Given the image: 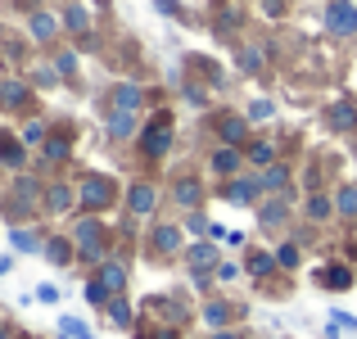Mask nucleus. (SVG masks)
<instances>
[{"instance_id":"nucleus-1","label":"nucleus","mask_w":357,"mask_h":339,"mask_svg":"<svg viewBox=\"0 0 357 339\" xmlns=\"http://www.w3.org/2000/svg\"><path fill=\"white\" fill-rule=\"evenodd\" d=\"M82 204H86V209H109V204H114V181L86 176V181H82Z\"/></svg>"},{"instance_id":"nucleus-2","label":"nucleus","mask_w":357,"mask_h":339,"mask_svg":"<svg viewBox=\"0 0 357 339\" xmlns=\"http://www.w3.org/2000/svg\"><path fill=\"white\" fill-rule=\"evenodd\" d=\"M326 23H331V32L349 36L353 27H357V5H353V0H335V5H331V14H326Z\"/></svg>"},{"instance_id":"nucleus-3","label":"nucleus","mask_w":357,"mask_h":339,"mask_svg":"<svg viewBox=\"0 0 357 339\" xmlns=\"http://www.w3.org/2000/svg\"><path fill=\"white\" fill-rule=\"evenodd\" d=\"M167 149H172V127H167V122H158V127H149V131H145V154L163 158Z\"/></svg>"},{"instance_id":"nucleus-4","label":"nucleus","mask_w":357,"mask_h":339,"mask_svg":"<svg viewBox=\"0 0 357 339\" xmlns=\"http://www.w3.org/2000/svg\"><path fill=\"white\" fill-rule=\"evenodd\" d=\"M77 240H82V258H100V222H77Z\"/></svg>"},{"instance_id":"nucleus-5","label":"nucleus","mask_w":357,"mask_h":339,"mask_svg":"<svg viewBox=\"0 0 357 339\" xmlns=\"http://www.w3.org/2000/svg\"><path fill=\"white\" fill-rule=\"evenodd\" d=\"M127 204H131V213H140V218H145V213H154V186H131V195H127Z\"/></svg>"},{"instance_id":"nucleus-6","label":"nucleus","mask_w":357,"mask_h":339,"mask_svg":"<svg viewBox=\"0 0 357 339\" xmlns=\"http://www.w3.org/2000/svg\"><path fill=\"white\" fill-rule=\"evenodd\" d=\"M331 127H335V131H353V127H357V109L349 105V100H340V105L331 109Z\"/></svg>"},{"instance_id":"nucleus-7","label":"nucleus","mask_w":357,"mask_h":339,"mask_svg":"<svg viewBox=\"0 0 357 339\" xmlns=\"http://www.w3.org/2000/svg\"><path fill=\"white\" fill-rule=\"evenodd\" d=\"M185 262H190L195 271H208L213 262H218V249H213V244H195V249L185 253Z\"/></svg>"},{"instance_id":"nucleus-8","label":"nucleus","mask_w":357,"mask_h":339,"mask_svg":"<svg viewBox=\"0 0 357 339\" xmlns=\"http://www.w3.org/2000/svg\"><path fill=\"white\" fill-rule=\"evenodd\" d=\"M100 285H105L109 294H118V289L127 285V271H122L118 262H105V267H100Z\"/></svg>"},{"instance_id":"nucleus-9","label":"nucleus","mask_w":357,"mask_h":339,"mask_svg":"<svg viewBox=\"0 0 357 339\" xmlns=\"http://www.w3.org/2000/svg\"><path fill=\"white\" fill-rule=\"evenodd\" d=\"M176 244H181V231H176V226H158L154 231V249L158 253H172Z\"/></svg>"},{"instance_id":"nucleus-10","label":"nucleus","mask_w":357,"mask_h":339,"mask_svg":"<svg viewBox=\"0 0 357 339\" xmlns=\"http://www.w3.org/2000/svg\"><path fill=\"white\" fill-rule=\"evenodd\" d=\"M321 285H331V289H349V285H353V271H349V267H326V271H321Z\"/></svg>"},{"instance_id":"nucleus-11","label":"nucleus","mask_w":357,"mask_h":339,"mask_svg":"<svg viewBox=\"0 0 357 339\" xmlns=\"http://www.w3.org/2000/svg\"><path fill=\"white\" fill-rule=\"evenodd\" d=\"M258 190H262L258 181H236V186H231V190H227V199H231V204H249V199H253V195H258Z\"/></svg>"},{"instance_id":"nucleus-12","label":"nucleus","mask_w":357,"mask_h":339,"mask_svg":"<svg viewBox=\"0 0 357 339\" xmlns=\"http://www.w3.org/2000/svg\"><path fill=\"white\" fill-rule=\"evenodd\" d=\"M213 167H218L222 176H231L240 167V154H236V149H218V154H213Z\"/></svg>"},{"instance_id":"nucleus-13","label":"nucleus","mask_w":357,"mask_h":339,"mask_svg":"<svg viewBox=\"0 0 357 339\" xmlns=\"http://www.w3.org/2000/svg\"><path fill=\"white\" fill-rule=\"evenodd\" d=\"M285 181H289V167H267V172L258 176L262 190H276V186H285Z\"/></svg>"},{"instance_id":"nucleus-14","label":"nucleus","mask_w":357,"mask_h":339,"mask_svg":"<svg viewBox=\"0 0 357 339\" xmlns=\"http://www.w3.org/2000/svg\"><path fill=\"white\" fill-rule=\"evenodd\" d=\"M176 204L195 209V204H199V181H176Z\"/></svg>"},{"instance_id":"nucleus-15","label":"nucleus","mask_w":357,"mask_h":339,"mask_svg":"<svg viewBox=\"0 0 357 339\" xmlns=\"http://www.w3.org/2000/svg\"><path fill=\"white\" fill-rule=\"evenodd\" d=\"M131 127H136V118H131L127 109H118L114 118H109V131H114V136H131Z\"/></svg>"},{"instance_id":"nucleus-16","label":"nucleus","mask_w":357,"mask_h":339,"mask_svg":"<svg viewBox=\"0 0 357 339\" xmlns=\"http://www.w3.org/2000/svg\"><path fill=\"white\" fill-rule=\"evenodd\" d=\"M0 100H5V105H23L27 86H23V82H5V86H0Z\"/></svg>"},{"instance_id":"nucleus-17","label":"nucleus","mask_w":357,"mask_h":339,"mask_svg":"<svg viewBox=\"0 0 357 339\" xmlns=\"http://www.w3.org/2000/svg\"><path fill=\"white\" fill-rule=\"evenodd\" d=\"M45 158H50V163H63V158H68V140L50 136V140H45Z\"/></svg>"},{"instance_id":"nucleus-18","label":"nucleus","mask_w":357,"mask_h":339,"mask_svg":"<svg viewBox=\"0 0 357 339\" xmlns=\"http://www.w3.org/2000/svg\"><path fill=\"white\" fill-rule=\"evenodd\" d=\"M114 100H118V109H127V113H131V109L140 105V86H118V91H114Z\"/></svg>"},{"instance_id":"nucleus-19","label":"nucleus","mask_w":357,"mask_h":339,"mask_svg":"<svg viewBox=\"0 0 357 339\" xmlns=\"http://www.w3.org/2000/svg\"><path fill=\"white\" fill-rule=\"evenodd\" d=\"M32 36L50 41V36H54V18H50V14H32Z\"/></svg>"},{"instance_id":"nucleus-20","label":"nucleus","mask_w":357,"mask_h":339,"mask_svg":"<svg viewBox=\"0 0 357 339\" xmlns=\"http://www.w3.org/2000/svg\"><path fill=\"white\" fill-rule=\"evenodd\" d=\"M45 258H50V262H68L73 258L68 240H50V244H45Z\"/></svg>"},{"instance_id":"nucleus-21","label":"nucleus","mask_w":357,"mask_h":339,"mask_svg":"<svg viewBox=\"0 0 357 339\" xmlns=\"http://www.w3.org/2000/svg\"><path fill=\"white\" fill-rule=\"evenodd\" d=\"M0 158H5L9 167H18V163H23V149H18L14 140H5V136H0Z\"/></svg>"},{"instance_id":"nucleus-22","label":"nucleus","mask_w":357,"mask_h":339,"mask_svg":"<svg viewBox=\"0 0 357 339\" xmlns=\"http://www.w3.org/2000/svg\"><path fill=\"white\" fill-rule=\"evenodd\" d=\"M68 204H73V190H68V186H54V190H50V209H54V213H63Z\"/></svg>"},{"instance_id":"nucleus-23","label":"nucleus","mask_w":357,"mask_h":339,"mask_svg":"<svg viewBox=\"0 0 357 339\" xmlns=\"http://www.w3.org/2000/svg\"><path fill=\"white\" fill-rule=\"evenodd\" d=\"M59 331H63V335H73V339H91V331L77 322V317H63V322H59Z\"/></svg>"},{"instance_id":"nucleus-24","label":"nucleus","mask_w":357,"mask_h":339,"mask_svg":"<svg viewBox=\"0 0 357 339\" xmlns=\"http://www.w3.org/2000/svg\"><path fill=\"white\" fill-rule=\"evenodd\" d=\"M307 218H331V199H326V195H317V199H307Z\"/></svg>"},{"instance_id":"nucleus-25","label":"nucleus","mask_w":357,"mask_h":339,"mask_svg":"<svg viewBox=\"0 0 357 339\" xmlns=\"http://www.w3.org/2000/svg\"><path fill=\"white\" fill-rule=\"evenodd\" d=\"M109 317H114V326H131V308L122 303V299H114V303H109Z\"/></svg>"},{"instance_id":"nucleus-26","label":"nucleus","mask_w":357,"mask_h":339,"mask_svg":"<svg viewBox=\"0 0 357 339\" xmlns=\"http://www.w3.org/2000/svg\"><path fill=\"white\" fill-rule=\"evenodd\" d=\"M271 267H276V258H267V253H253V258H249V271H253V276H267Z\"/></svg>"},{"instance_id":"nucleus-27","label":"nucleus","mask_w":357,"mask_h":339,"mask_svg":"<svg viewBox=\"0 0 357 339\" xmlns=\"http://www.w3.org/2000/svg\"><path fill=\"white\" fill-rule=\"evenodd\" d=\"M271 154H276V149H271L267 140H258V145H249V163H271Z\"/></svg>"},{"instance_id":"nucleus-28","label":"nucleus","mask_w":357,"mask_h":339,"mask_svg":"<svg viewBox=\"0 0 357 339\" xmlns=\"http://www.w3.org/2000/svg\"><path fill=\"white\" fill-rule=\"evenodd\" d=\"M285 222V204H267L262 209V226H280Z\"/></svg>"},{"instance_id":"nucleus-29","label":"nucleus","mask_w":357,"mask_h":339,"mask_svg":"<svg viewBox=\"0 0 357 339\" xmlns=\"http://www.w3.org/2000/svg\"><path fill=\"white\" fill-rule=\"evenodd\" d=\"M222 140H244V122L227 118V122H222Z\"/></svg>"},{"instance_id":"nucleus-30","label":"nucleus","mask_w":357,"mask_h":339,"mask_svg":"<svg viewBox=\"0 0 357 339\" xmlns=\"http://www.w3.org/2000/svg\"><path fill=\"white\" fill-rule=\"evenodd\" d=\"M340 213H349V218L357 213V190H353V186H349V190H340Z\"/></svg>"},{"instance_id":"nucleus-31","label":"nucleus","mask_w":357,"mask_h":339,"mask_svg":"<svg viewBox=\"0 0 357 339\" xmlns=\"http://www.w3.org/2000/svg\"><path fill=\"white\" fill-rule=\"evenodd\" d=\"M208 322H213V326L231 322V308H227V303H208Z\"/></svg>"},{"instance_id":"nucleus-32","label":"nucleus","mask_w":357,"mask_h":339,"mask_svg":"<svg viewBox=\"0 0 357 339\" xmlns=\"http://www.w3.org/2000/svg\"><path fill=\"white\" fill-rule=\"evenodd\" d=\"M86 299H91V303H109V289L100 285V280H91V285H86Z\"/></svg>"},{"instance_id":"nucleus-33","label":"nucleus","mask_w":357,"mask_h":339,"mask_svg":"<svg viewBox=\"0 0 357 339\" xmlns=\"http://www.w3.org/2000/svg\"><path fill=\"white\" fill-rule=\"evenodd\" d=\"M68 27H73V32H82V27H86V9L73 5V9H68Z\"/></svg>"},{"instance_id":"nucleus-34","label":"nucleus","mask_w":357,"mask_h":339,"mask_svg":"<svg viewBox=\"0 0 357 339\" xmlns=\"http://www.w3.org/2000/svg\"><path fill=\"white\" fill-rule=\"evenodd\" d=\"M23 140H27V145H36V140H45V127H41V122H27Z\"/></svg>"},{"instance_id":"nucleus-35","label":"nucleus","mask_w":357,"mask_h":339,"mask_svg":"<svg viewBox=\"0 0 357 339\" xmlns=\"http://www.w3.org/2000/svg\"><path fill=\"white\" fill-rule=\"evenodd\" d=\"M276 262H280V267H294V262H298V249H294V244H285V249L276 253Z\"/></svg>"},{"instance_id":"nucleus-36","label":"nucleus","mask_w":357,"mask_h":339,"mask_svg":"<svg viewBox=\"0 0 357 339\" xmlns=\"http://www.w3.org/2000/svg\"><path fill=\"white\" fill-rule=\"evenodd\" d=\"M54 68H59V77H73V68H77V59H73V54H59V63H54Z\"/></svg>"},{"instance_id":"nucleus-37","label":"nucleus","mask_w":357,"mask_h":339,"mask_svg":"<svg viewBox=\"0 0 357 339\" xmlns=\"http://www.w3.org/2000/svg\"><path fill=\"white\" fill-rule=\"evenodd\" d=\"M240 63H244L249 73H253V68H262V50H244V59H240Z\"/></svg>"},{"instance_id":"nucleus-38","label":"nucleus","mask_w":357,"mask_h":339,"mask_svg":"<svg viewBox=\"0 0 357 339\" xmlns=\"http://www.w3.org/2000/svg\"><path fill=\"white\" fill-rule=\"evenodd\" d=\"M36 299H41V303H54V299H59V289H54V285H41V289H36Z\"/></svg>"},{"instance_id":"nucleus-39","label":"nucleus","mask_w":357,"mask_h":339,"mask_svg":"<svg viewBox=\"0 0 357 339\" xmlns=\"http://www.w3.org/2000/svg\"><path fill=\"white\" fill-rule=\"evenodd\" d=\"M249 113H253V118H271V105H267V100H253Z\"/></svg>"},{"instance_id":"nucleus-40","label":"nucleus","mask_w":357,"mask_h":339,"mask_svg":"<svg viewBox=\"0 0 357 339\" xmlns=\"http://www.w3.org/2000/svg\"><path fill=\"white\" fill-rule=\"evenodd\" d=\"M14 244H18V249H36V240L27 231H14Z\"/></svg>"},{"instance_id":"nucleus-41","label":"nucleus","mask_w":357,"mask_h":339,"mask_svg":"<svg viewBox=\"0 0 357 339\" xmlns=\"http://www.w3.org/2000/svg\"><path fill=\"white\" fill-rule=\"evenodd\" d=\"M158 9H163V14H176V0H154Z\"/></svg>"},{"instance_id":"nucleus-42","label":"nucleus","mask_w":357,"mask_h":339,"mask_svg":"<svg viewBox=\"0 0 357 339\" xmlns=\"http://www.w3.org/2000/svg\"><path fill=\"white\" fill-rule=\"evenodd\" d=\"M0 271H9V258H0Z\"/></svg>"},{"instance_id":"nucleus-43","label":"nucleus","mask_w":357,"mask_h":339,"mask_svg":"<svg viewBox=\"0 0 357 339\" xmlns=\"http://www.w3.org/2000/svg\"><path fill=\"white\" fill-rule=\"evenodd\" d=\"M213 339H236V335H213Z\"/></svg>"},{"instance_id":"nucleus-44","label":"nucleus","mask_w":357,"mask_h":339,"mask_svg":"<svg viewBox=\"0 0 357 339\" xmlns=\"http://www.w3.org/2000/svg\"><path fill=\"white\" fill-rule=\"evenodd\" d=\"M0 339H9V335H5V331H0Z\"/></svg>"}]
</instances>
